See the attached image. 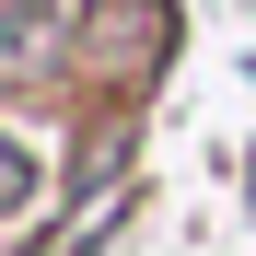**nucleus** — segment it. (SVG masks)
I'll return each instance as SVG.
<instances>
[{
	"instance_id": "f257e3e1",
	"label": "nucleus",
	"mask_w": 256,
	"mask_h": 256,
	"mask_svg": "<svg viewBox=\"0 0 256 256\" xmlns=\"http://www.w3.org/2000/svg\"><path fill=\"white\" fill-rule=\"evenodd\" d=\"M163 35H175L163 0H105V12H82V70L94 82H152L163 70Z\"/></svg>"
},
{
	"instance_id": "f03ea898",
	"label": "nucleus",
	"mask_w": 256,
	"mask_h": 256,
	"mask_svg": "<svg viewBox=\"0 0 256 256\" xmlns=\"http://www.w3.org/2000/svg\"><path fill=\"white\" fill-rule=\"evenodd\" d=\"M244 186H256V163H244Z\"/></svg>"
}]
</instances>
